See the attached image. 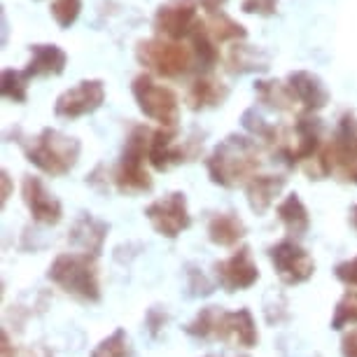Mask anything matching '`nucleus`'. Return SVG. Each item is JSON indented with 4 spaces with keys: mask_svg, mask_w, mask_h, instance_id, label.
<instances>
[{
    "mask_svg": "<svg viewBox=\"0 0 357 357\" xmlns=\"http://www.w3.org/2000/svg\"><path fill=\"white\" fill-rule=\"evenodd\" d=\"M259 164L257 143L248 136L231 133L213 150L206 161V168L215 185L231 190V187L245 185L252 175H257Z\"/></svg>",
    "mask_w": 357,
    "mask_h": 357,
    "instance_id": "nucleus-1",
    "label": "nucleus"
},
{
    "mask_svg": "<svg viewBox=\"0 0 357 357\" xmlns=\"http://www.w3.org/2000/svg\"><path fill=\"white\" fill-rule=\"evenodd\" d=\"M54 285H59L66 294L75 296L86 304L100 301V282H98V266L96 257L86 252H63L52 261L47 271Z\"/></svg>",
    "mask_w": 357,
    "mask_h": 357,
    "instance_id": "nucleus-2",
    "label": "nucleus"
},
{
    "mask_svg": "<svg viewBox=\"0 0 357 357\" xmlns=\"http://www.w3.org/2000/svg\"><path fill=\"white\" fill-rule=\"evenodd\" d=\"M185 329L187 334L197 336V339L215 336L220 341H236L243 348H252L259 339L257 327H255V320L248 308H241V311L234 313L222 311L218 306L201 308V313Z\"/></svg>",
    "mask_w": 357,
    "mask_h": 357,
    "instance_id": "nucleus-3",
    "label": "nucleus"
},
{
    "mask_svg": "<svg viewBox=\"0 0 357 357\" xmlns=\"http://www.w3.org/2000/svg\"><path fill=\"white\" fill-rule=\"evenodd\" d=\"M22 147L26 159L52 178L70 173L79 159V150H82L77 138L66 136L56 129H43L29 143H22Z\"/></svg>",
    "mask_w": 357,
    "mask_h": 357,
    "instance_id": "nucleus-4",
    "label": "nucleus"
},
{
    "mask_svg": "<svg viewBox=\"0 0 357 357\" xmlns=\"http://www.w3.org/2000/svg\"><path fill=\"white\" fill-rule=\"evenodd\" d=\"M152 133L145 126H136L124 145L122 161L114 173V185L122 194H143L152 190V178L145 171V159L150 157Z\"/></svg>",
    "mask_w": 357,
    "mask_h": 357,
    "instance_id": "nucleus-5",
    "label": "nucleus"
},
{
    "mask_svg": "<svg viewBox=\"0 0 357 357\" xmlns=\"http://www.w3.org/2000/svg\"><path fill=\"white\" fill-rule=\"evenodd\" d=\"M136 56L147 70L168 79L187 75L194 63V52L187 50L185 45H180L178 40H168V38L143 40L136 50Z\"/></svg>",
    "mask_w": 357,
    "mask_h": 357,
    "instance_id": "nucleus-6",
    "label": "nucleus"
},
{
    "mask_svg": "<svg viewBox=\"0 0 357 357\" xmlns=\"http://www.w3.org/2000/svg\"><path fill=\"white\" fill-rule=\"evenodd\" d=\"M322 145V124L315 117V112L296 114V122L292 131L282 129L280 143L273 147V152L285 161L287 166H296L301 161H311L318 157Z\"/></svg>",
    "mask_w": 357,
    "mask_h": 357,
    "instance_id": "nucleus-7",
    "label": "nucleus"
},
{
    "mask_svg": "<svg viewBox=\"0 0 357 357\" xmlns=\"http://www.w3.org/2000/svg\"><path fill=\"white\" fill-rule=\"evenodd\" d=\"M131 93L145 117H150L152 122L166 126V129H178L180 103L173 89H168L164 84H157L150 73H143V75H138L133 79Z\"/></svg>",
    "mask_w": 357,
    "mask_h": 357,
    "instance_id": "nucleus-8",
    "label": "nucleus"
},
{
    "mask_svg": "<svg viewBox=\"0 0 357 357\" xmlns=\"http://www.w3.org/2000/svg\"><path fill=\"white\" fill-rule=\"evenodd\" d=\"M325 154L332 166V173L346 183L357 185V117L353 112H343L334 129L332 143L325 147Z\"/></svg>",
    "mask_w": 357,
    "mask_h": 357,
    "instance_id": "nucleus-9",
    "label": "nucleus"
},
{
    "mask_svg": "<svg viewBox=\"0 0 357 357\" xmlns=\"http://www.w3.org/2000/svg\"><path fill=\"white\" fill-rule=\"evenodd\" d=\"M145 218L150 220L154 231L164 236V238H178L192 225L190 211H187V199L183 192H171L164 199L152 201L145 208Z\"/></svg>",
    "mask_w": 357,
    "mask_h": 357,
    "instance_id": "nucleus-10",
    "label": "nucleus"
},
{
    "mask_svg": "<svg viewBox=\"0 0 357 357\" xmlns=\"http://www.w3.org/2000/svg\"><path fill=\"white\" fill-rule=\"evenodd\" d=\"M268 259L285 285H301L315 273L313 257L292 238H285L268 248Z\"/></svg>",
    "mask_w": 357,
    "mask_h": 357,
    "instance_id": "nucleus-11",
    "label": "nucleus"
},
{
    "mask_svg": "<svg viewBox=\"0 0 357 357\" xmlns=\"http://www.w3.org/2000/svg\"><path fill=\"white\" fill-rule=\"evenodd\" d=\"M204 19H199L197 3L194 0H173L161 5L154 15V31L168 40L192 38V33L199 29Z\"/></svg>",
    "mask_w": 357,
    "mask_h": 357,
    "instance_id": "nucleus-12",
    "label": "nucleus"
},
{
    "mask_svg": "<svg viewBox=\"0 0 357 357\" xmlns=\"http://www.w3.org/2000/svg\"><path fill=\"white\" fill-rule=\"evenodd\" d=\"M105 100V86L100 79H82L77 86L63 91L56 98L54 112L61 119H79L84 114L96 112Z\"/></svg>",
    "mask_w": 357,
    "mask_h": 357,
    "instance_id": "nucleus-13",
    "label": "nucleus"
},
{
    "mask_svg": "<svg viewBox=\"0 0 357 357\" xmlns=\"http://www.w3.org/2000/svg\"><path fill=\"white\" fill-rule=\"evenodd\" d=\"M215 268V278L218 285L225 292H241V289H250L259 280V268L252 261V255L248 248H238L229 259H222Z\"/></svg>",
    "mask_w": 357,
    "mask_h": 357,
    "instance_id": "nucleus-14",
    "label": "nucleus"
},
{
    "mask_svg": "<svg viewBox=\"0 0 357 357\" xmlns=\"http://www.w3.org/2000/svg\"><path fill=\"white\" fill-rule=\"evenodd\" d=\"M22 197H24V204L29 206L31 218L40 222V225L54 227L61 222V218H63L61 201L54 197V194L45 187L43 180L36 178V175H26L24 178Z\"/></svg>",
    "mask_w": 357,
    "mask_h": 357,
    "instance_id": "nucleus-15",
    "label": "nucleus"
},
{
    "mask_svg": "<svg viewBox=\"0 0 357 357\" xmlns=\"http://www.w3.org/2000/svg\"><path fill=\"white\" fill-rule=\"evenodd\" d=\"M287 84L292 89L296 103L306 112H320L329 103V91L318 75L308 70H294L287 75Z\"/></svg>",
    "mask_w": 357,
    "mask_h": 357,
    "instance_id": "nucleus-16",
    "label": "nucleus"
},
{
    "mask_svg": "<svg viewBox=\"0 0 357 357\" xmlns=\"http://www.w3.org/2000/svg\"><path fill=\"white\" fill-rule=\"evenodd\" d=\"M147 161L157 171H168L171 166H178L187 161V150L178 143V129H166L161 126L159 131L152 133L150 140V157Z\"/></svg>",
    "mask_w": 357,
    "mask_h": 357,
    "instance_id": "nucleus-17",
    "label": "nucleus"
},
{
    "mask_svg": "<svg viewBox=\"0 0 357 357\" xmlns=\"http://www.w3.org/2000/svg\"><path fill=\"white\" fill-rule=\"evenodd\" d=\"M68 63V56L59 45H33L31 61L26 66V73L31 77H52L61 75Z\"/></svg>",
    "mask_w": 357,
    "mask_h": 357,
    "instance_id": "nucleus-18",
    "label": "nucleus"
},
{
    "mask_svg": "<svg viewBox=\"0 0 357 357\" xmlns=\"http://www.w3.org/2000/svg\"><path fill=\"white\" fill-rule=\"evenodd\" d=\"M282 187H285V178H280V175H252L245 183L248 204L257 215H264L273 206Z\"/></svg>",
    "mask_w": 357,
    "mask_h": 357,
    "instance_id": "nucleus-19",
    "label": "nucleus"
},
{
    "mask_svg": "<svg viewBox=\"0 0 357 357\" xmlns=\"http://www.w3.org/2000/svg\"><path fill=\"white\" fill-rule=\"evenodd\" d=\"M229 96V89L220 79H215L213 75H201L190 84L187 89V105L194 112L208 110V107H218L225 103V98Z\"/></svg>",
    "mask_w": 357,
    "mask_h": 357,
    "instance_id": "nucleus-20",
    "label": "nucleus"
},
{
    "mask_svg": "<svg viewBox=\"0 0 357 357\" xmlns=\"http://www.w3.org/2000/svg\"><path fill=\"white\" fill-rule=\"evenodd\" d=\"M105 234H107L105 222H98L96 218H91V215H82L70 231V243L82 248V252L98 257L105 243Z\"/></svg>",
    "mask_w": 357,
    "mask_h": 357,
    "instance_id": "nucleus-21",
    "label": "nucleus"
},
{
    "mask_svg": "<svg viewBox=\"0 0 357 357\" xmlns=\"http://www.w3.org/2000/svg\"><path fill=\"white\" fill-rule=\"evenodd\" d=\"M245 236V225L234 213H218L208 222V238L220 248H231Z\"/></svg>",
    "mask_w": 357,
    "mask_h": 357,
    "instance_id": "nucleus-22",
    "label": "nucleus"
},
{
    "mask_svg": "<svg viewBox=\"0 0 357 357\" xmlns=\"http://www.w3.org/2000/svg\"><path fill=\"white\" fill-rule=\"evenodd\" d=\"M255 93L261 105L271 107L275 112H287L292 110L296 98L287 82H278V79H259L255 84Z\"/></svg>",
    "mask_w": 357,
    "mask_h": 357,
    "instance_id": "nucleus-23",
    "label": "nucleus"
},
{
    "mask_svg": "<svg viewBox=\"0 0 357 357\" xmlns=\"http://www.w3.org/2000/svg\"><path fill=\"white\" fill-rule=\"evenodd\" d=\"M275 213H278L280 222L285 225L287 234L294 236V238L304 236L308 231V227H311V218H308L304 201L296 197V194H289V197H285V201H280V206Z\"/></svg>",
    "mask_w": 357,
    "mask_h": 357,
    "instance_id": "nucleus-24",
    "label": "nucleus"
},
{
    "mask_svg": "<svg viewBox=\"0 0 357 357\" xmlns=\"http://www.w3.org/2000/svg\"><path fill=\"white\" fill-rule=\"evenodd\" d=\"M208 31L215 38V43H238V40L248 38V31L238 22H234L231 17H227L225 12H215L208 15Z\"/></svg>",
    "mask_w": 357,
    "mask_h": 357,
    "instance_id": "nucleus-25",
    "label": "nucleus"
},
{
    "mask_svg": "<svg viewBox=\"0 0 357 357\" xmlns=\"http://www.w3.org/2000/svg\"><path fill=\"white\" fill-rule=\"evenodd\" d=\"M192 52H194V59L201 63V68L211 70L215 63H218L220 59V52L218 47H215V38L211 36V31H208L206 22H201V26L197 31L192 33Z\"/></svg>",
    "mask_w": 357,
    "mask_h": 357,
    "instance_id": "nucleus-26",
    "label": "nucleus"
},
{
    "mask_svg": "<svg viewBox=\"0 0 357 357\" xmlns=\"http://www.w3.org/2000/svg\"><path fill=\"white\" fill-rule=\"evenodd\" d=\"M29 82H31V75L26 70L5 68L0 91H3V96L8 100H15V103H26V98H29Z\"/></svg>",
    "mask_w": 357,
    "mask_h": 357,
    "instance_id": "nucleus-27",
    "label": "nucleus"
},
{
    "mask_svg": "<svg viewBox=\"0 0 357 357\" xmlns=\"http://www.w3.org/2000/svg\"><path fill=\"white\" fill-rule=\"evenodd\" d=\"M229 70L231 73H250V70H264L266 68V61L264 59H259V54L250 50L248 45H238L236 43L231 47V52H229Z\"/></svg>",
    "mask_w": 357,
    "mask_h": 357,
    "instance_id": "nucleus-28",
    "label": "nucleus"
},
{
    "mask_svg": "<svg viewBox=\"0 0 357 357\" xmlns=\"http://www.w3.org/2000/svg\"><path fill=\"white\" fill-rule=\"evenodd\" d=\"M91 357H133L129 336H126L124 329H117L91 350Z\"/></svg>",
    "mask_w": 357,
    "mask_h": 357,
    "instance_id": "nucleus-29",
    "label": "nucleus"
},
{
    "mask_svg": "<svg viewBox=\"0 0 357 357\" xmlns=\"http://www.w3.org/2000/svg\"><path fill=\"white\" fill-rule=\"evenodd\" d=\"M348 325H357V292L353 289H348L339 299L332 318V329H343Z\"/></svg>",
    "mask_w": 357,
    "mask_h": 357,
    "instance_id": "nucleus-30",
    "label": "nucleus"
},
{
    "mask_svg": "<svg viewBox=\"0 0 357 357\" xmlns=\"http://www.w3.org/2000/svg\"><path fill=\"white\" fill-rule=\"evenodd\" d=\"M52 17L61 29H70L77 22L79 12H82V0H54L52 3Z\"/></svg>",
    "mask_w": 357,
    "mask_h": 357,
    "instance_id": "nucleus-31",
    "label": "nucleus"
},
{
    "mask_svg": "<svg viewBox=\"0 0 357 357\" xmlns=\"http://www.w3.org/2000/svg\"><path fill=\"white\" fill-rule=\"evenodd\" d=\"M243 12L259 17H271L278 12V0H243Z\"/></svg>",
    "mask_w": 357,
    "mask_h": 357,
    "instance_id": "nucleus-32",
    "label": "nucleus"
},
{
    "mask_svg": "<svg viewBox=\"0 0 357 357\" xmlns=\"http://www.w3.org/2000/svg\"><path fill=\"white\" fill-rule=\"evenodd\" d=\"M334 273H336V278L343 282V285L357 287V257L348 259V261H341V264L334 268Z\"/></svg>",
    "mask_w": 357,
    "mask_h": 357,
    "instance_id": "nucleus-33",
    "label": "nucleus"
},
{
    "mask_svg": "<svg viewBox=\"0 0 357 357\" xmlns=\"http://www.w3.org/2000/svg\"><path fill=\"white\" fill-rule=\"evenodd\" d=\"M341 353L343 357H357V329H350L341 339Z\"/></svg>",
    "mask_w": 357,
    "mask_h": 357,
    "instance_id": "nucleus-34",
    "label": "nucleus"
},
{
    "mask_svg": "<svg viewBox=\"0 0 357 357\" xmlns=\"http://www.w3.org/2000/svg\"><path fill=\"white\" fill-rule=\"evenodd\" d=\"M227 0H199V5L204 8L208 15H215V12H222Z\"/></svg>",
    "mask_w": 357,
    "mask_h": 357,
    "instance_id": "nucleus-35",
    "label": "nucleus"
},
{
    "mask_svg": "<svg viewBox=\"0 0 357 357\" xmlns=\"http://www.w3.org/2000/svg\"><path fill=\"white\" fill-rule=\"evenodd\" d=\"M8 197H10V173L3 171V204L8 201Z\"/></svg>",
    "mask_w": 357,
    "mask_h": 357,
    "instance_id": "nucleus-36",
    "label": "nucleus"
},
{
    "mask_svg": "<svg viewBox=\"0 0 357 357\" xmlns=\"http://www.w3.org/2000/svg\"><path fill=\"white\" fill-rule=\"evenodd\" d=\"M350 222H353V227L357 229V206H353V211H350Z\"/></svg>",
    "mask_w": 357,
    "mask_h": 357,
    "instance_id": "nucleus-37",
    "label": "nucleus"
}]
</instances>
